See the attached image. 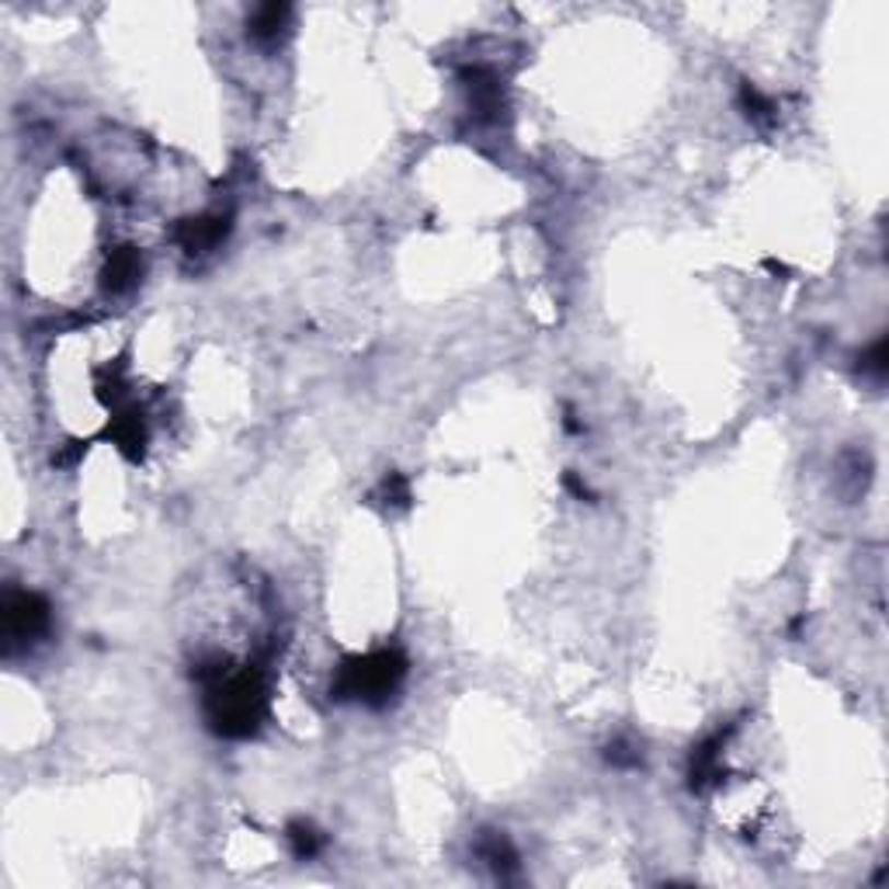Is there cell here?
Wrapping results in <instances>:
<instances>
[{"label":"cell","instance_id":"obj_3","mask_svg":"<svg viewBox=\"0 0 889 889\" xmlns=\"http://www.w3.org/2000/svg\"><path fill=\"white\" fill-rule=\"evenodd\" d=\"M139 272H143V265H139V254H136V251H118V254H112V265H108V289H112V292L129 289L132 281L139 278Z\"/></svg>","mask_w":889,"mask_h":889},{"label":"cell","instance_id":"obj_4","mask_svg":"<svg viewBox=\"0 0 889 889\" xmlns=\"http://www.w3.org/2000/svg\"><path fill=\"white\" fill-rule=\"evenodd\" d=\"M286 18H289V8H286V4H265V8H257L254 18H251V32H254V38H275L281 28H286Z\"/></svg>","mask_w":889,"mask_h":889},{"label":"cell","instance_id":"obj_2","mask_svg":"<svg viewBox=\"0 0 889 889\" xmlns=\"http://www.w3.org/2000/svg\"><path fill=\"white\" fill-rule=\"evenodd\" d=\"M4 630H8V643H32L38 636H46L49 633V604L28 591L8 594Z\"/></svg>","mask_w":889,"mask_h":889},{"label":"cell","instance_id":"obj_1","mask_svg":"<svg viewBox=\"0 0 889 889\" xmlns=\"http://www.w3.org/2000/svg\"><path fill=\"white\" fill-rule=\"evenodd\" d=\"M403 671H407V667H403V657H396L390 650L358 657V660L345 663V671H340V681H337V692L345 698H361V702L379 705L396 692Z\"/></svg>","mask_w":889,"mask_h":889}]
</instances>
